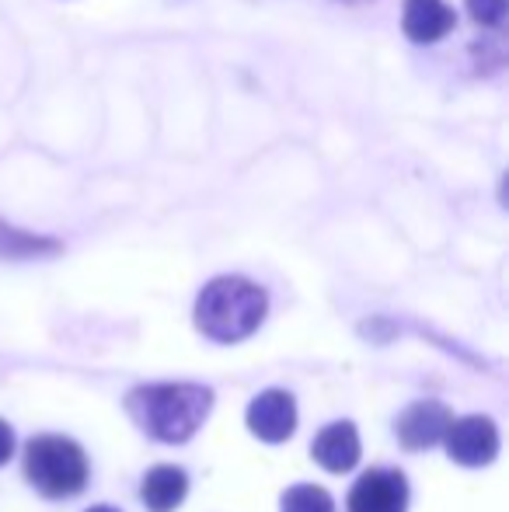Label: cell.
<instances>
[{
    "label": "cell",
    "instance_id": "obj_2",
    "mask_svg": "<svg viewBox=\"0 0 509 512\" xmlns=\"http://www.w3.org/2000/svg\"><path fill=\"white\" fill-rule=\"evenodd\" d=\"M269 297L241 276H220L203 286L196 300V328L213 342H241L262 324Z\"/></svg>",
    "mask_w": 509,
    "mask_h": 512
},
{
    "label": "cell",
    "instance_id": "obj_7",
    "mask_svg": "<svg viewBox=\"0 0 509 512\" xmlns=\"http://www.w3.org/2000/svg\"><path fill=\"white\" fill-rule=\"evenodd\" d=\"M450 422H454V415L440 401H415L412 408H405L394 429H398L405 450H426V446H436L447 436Z\"/></svg>",
    "mask_w": 509,
    "mask_h": 512
},
{
    "label": "cell",
    "instance_id": "obj_5",
    "mask_svg": "<svg viewBox=\"0 0 509 512\" xmlns=\"http://www.w3.org/2000/svg\"><path fill=\"white\" fill-rule=\"evenodd\" d=\"M408 481L401 471H367L349 492V512H405Z\"/></svg>",
    "mask_w": 509,
    "mask_h": 512
},
{
    "label": "cell",
    "instance_id": "obj_11",
    "mask_svg": "<svg viewBox=\"0 0 509 512\" xmlns=\"http://www.w3.org/2000/svg\"><path fill=\"white\" fill-rule=\"evenodd\" d=\"M60 248L63 244L56 237L28 234V230H18L0 220V258H49Z\"/></svg>",
    "mask_w": 509,
    "mask_h": 512
},
{
    "label": "cell",
    "instance_id": "obj_10",
    "mask_svg": "<svg viewBox=\"0 0 509 512\" xmlns=\"http://www.w3.org/2000/svg\"><path fill=\"white\" fill-rule=\"evenodd\" d=\"M185 492H189V478H185L182 467L161 464V467H154V471H147L140 499L150 512H175L182 506Z\"/></svg>",
    "mask_w": 509,
    "mask_h": 512
},
{
    "label": "cell",
    "instance_id": "obj_9",
    "mask_svg": "<svg viewBox=\"0 0 509 512\" xmlns=\"http://www.w3.org/2000/svg\"><path fill=\"white\" fill-rule=\"evenodd\" d=\"M311 453L325 471L346 474V471H353L356 460H360V436H356V429L349 422H332L318 432Z\"/></svg>",
    "mask_w": 509,
    "mask_h": 512
},
{
    "label": "cell",
    "instance_id": "obj_13",
    "mask_svg": "<svg viewBox=\"0 0 509 512\" xmlns=\"http://www.w3.org/2000/svg\"><path fill=\"white\" fill-rule=\"evenodd\" d=\"M464 7L485 28H499L506 21V0H464Z\"/></svg>",
    "mask_w": 509,
    "mask_h": 512
},
{
    "label": "cell",
    "instance_id": "obj_14",
    "mask_svg": "<svg viewBox=\"0 0 509 512\" xmlns=\"http://www.w3.org/2000/svg\"><path fill=\"white\" fill-rule=\"evenodd\" d=\"M11 453H14V432L7 422H0V464L11 460Z\"/></svg>",
    "mask_w": 509,
    "mask_h": 512
},
{
    "label": "cell",
    "instance_id": "obj_8",
    "mask_svg": "<svg viewBox=\"0 0 509 512\" xmlns=\"http://www.w3.org/2000/svg\"><path fill=\"white\" fill-rule=\"evenodd\" d=\"M454 21L457 14L447 0H405V7H401V28L419 46H429V42H440L443 35H450Z\"/></svg>",
    "mask_w": 509,
    "mask_h": 512
},
{
    "label": "cell",
    "instance_id": "obj_6",
    "mask_svg": "<svg viewBox=\"0 0 509 512\" xmlns=\"http://www.w3.org/2000/svg\"><path fill=\"white\" fill-rule=\"evenodd\" d=\"M248 429L262 443H283L297 429V405L286 391H262L248 405Z\"/></svg>",
    "mask_w": 509,
    "mask_h": 512
},
{
    "label": "cell",
    "instance_id": "obj_15",
    "mask_svg": "<svg viewBox=\"0 0 509 512\" xmlns=\"http://www.w3.org/2000/svg\"><path fill=\"white\" fill-rule=\"evenodd\" d=\"M88 512H119V509H112V506H95V509H88Z\"/></svg>",
    "mask_w": 509,
    "mask_h": 512
},
{
    "label": "cell",
    "instance_id": "obj_12",
    "mask_svg": "<svg viewBox=\"0 0 509 512\" xmlns=\"http://www.w3.org/2000/svg\"><path fill=\"white\" fill-rule=\"evenodd\" d=\"M283 512H335V502L318 485H293L283 495Z\"/></svg>",
    "mask_w": 509,
    "mask_h": 512
},
{
    "label": "cell",
    "instance_id": "obj_4",
    "mask_svg": "<svg viewBox=\"0 0 509 512\" xmlns=\"http://www.w3.org/2000/svg\"><path fill=\"white\" fill-rule=\"evenodd\" d=\"M443 439H447L450 460H457V464H464V467L492 464L499 453V429L492 425V418H482V415H468V418L450 422Z\"/></svg>",
    "mask_w": 509,
    "mask_h": 512
},
{
    "label": "cell",
    "instance_id": "obj_1",
    "mask_svg": "<svg viewBox=\"0 0 509 512\" xmlns=\"http://www.w3.org/2000/svg\"><path fill=\"white\" fill-rule=\"evenodd\" d=\"M213 405V394L199 384H150L129 394L126 408L143 432L161 443H185L196 436Z\"/></svg>",
    "mask_w": 509,
    "mask_h": 512
},
{
    "label": "cell",
    "instance_id": "obj_16",
    "mask_svg": "<svg viewBox=\"0 0 509 512\" xmlns=\"http://www.w3.org/2000/svg\"><path fill=\"white\" fill-rule=\"evenodd\" d=\"M349 4H353V0H349Z\"/></svg>",
    "mask_w": 509,
    "mask_h": 512
},
{
    "label": "cell",
    "instance_id": "obj_3",
    "mask_svg": "<svg viewBox=\"0 0 509 512\" xmlns=\"http://www.w3.org/2000/svg\"><path fill=\"white\" fill-rule=\"evenodd\" d=\"M25 474L46 499H70L88 481V457L67 436H39L25 450Z\"/></svg>",
    "mask_w": 509,
    "mask_h": 512
}]
</instances>
